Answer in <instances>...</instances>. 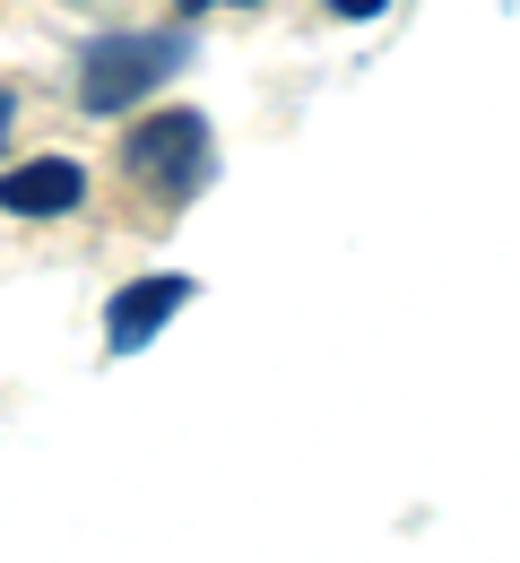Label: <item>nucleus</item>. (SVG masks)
<instances>
[{"label":"nucleus","instance_id":"nucleus-1","mask_svg":"<svg viewBox=\"0 0 520 563\" xmlns=\"http://www.w3.org/2000/svg\"><path fill=\"white\" fill-rule=\"evenodd\" d=\"M191 62V35L182 26H131V35H96L87 53H78V104L87 113H131L148 87Z\"/></svg>","mask_w":520,"mask_h":563},{"label":"nucleus","instance_id":"nucleus-2","mask_svg":"<svg viewBox=\"0 0 520 563\" xmlns=\"http://www.w3.org/2000/svg\"><path fill=\"white\" fill-rule=\"evenodd\" d=\"M122 165H131L140 183H156L165 200H191V191L209 183V122H200V113H156V122L131 131Z\"/></svg>","mask_w":520,"mask_h":563},{"label":"nucleus","instance_id":"nucleus-3","mask_svg":"<svg viewBox=\"0 0 520 563\" xmlns=\"http://www.w3.org/2000/svg\"><path fill=\"white\" fill-rule=\"evenodd\" d=\"M182 303H191V278H182V269H156V278L122 286V295L104 303V347H113V355H140Z\"/></svg>","mask_w":520,"mask_h":563},{"label":"nucleus","instance_id":"nucleus-4","mask_svg":"<svg viewBox=\"0 0 520 563\" xmlns=\"http://www.w3.org/2000/svg\"><path fill=\"white\" fill-rule=\"evenodd\" d=\"M78 200H87V174L70 156H26V165L0 174V209L9 217H70Z\"/></svg>","mask_w":520,"mask_h":563},{"label":"nucleus","instance_id":"nucleus-5","mask_svg":"<svg viewBox=\"0 0 520 563\" xmlns=\"http://www.w3.org/2000/svg\"><path fill=\"white\" fill-rule=\"evenodd\" d=\"M339 18H381V0H330Z\"/></svg>","mask_w":520,"mask_h":563},{"label":"nucleus","instance_id":"nucleus-6","mask_svg":"<svg viewBox=\"0 0 520 563\" xmlns=\"http://www.w3.org/2000/svg\"><path fill=\"white\" fill-rule=\"evenodd\" d=\"M9 122H18V96H9V87H0V140H9Z\"/></svg>","mask_w":520,"mask_h":563},{"label":"nucleus","instance_id":"nucleus-7","mask_svg":"<svg viewBox=\"0 0 520 563\" xmlns=\"http://www.w3.org/2000/svg\"><path fill=\"white\" fill-rule=\"evenodd\" d=\"M182 9H209V0H182ZM225 9H252V0H225Z\"/></svg>","mask_w":520,"mask_h":563}]
</instances>
